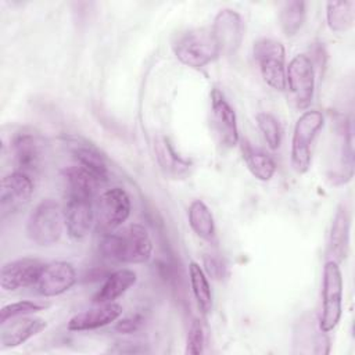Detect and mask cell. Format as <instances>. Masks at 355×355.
Segmentation results:
<instances>
[{
  "label": "cell",
  "instance_id": "6",
  "mask_svg": "<svg viewBox=\"0 0 355 355\" xmlns=\"http://www.w3.org/2000/svg\"><path fill=\"white\" fill-rule=\"evenodd\" d=\"M343 313V276L337 262L327 261L323 268L322 282V313L319 327L331 331L340 322Z\"/></svg>",
  "mask_w": 355,
  "mask_h": 355
},
{
  "label": "cell",
  "instance_id": "30",
  "mask_svg": "<svg viewBox=\"0 0 355 355\" xmlns=\"http://www.w3.org/2000/svg\"><path fill=\"white\" fill-rule=\"evenodd\" d=\"M204 329L202 324L198 319H194L190 324L189 333H187V340H186V354L190 355H198L204 349Z\"/></svg>",
  "mask_w": 355,
  "mask_h": 355
},
{
  "label": "cell",
  "instance_id": "2",
  "mask_svg": "<svg viewBox=\"0 0 355 355\" xmlns=\"http://www.w3.org/2000/svg\"><path fill=\"white\" fill-rule=\"evenodd\" d=\"M176 58L186 67L201 69L219 55V46L211 28H196L183 32L173 43Z\"/></svg>",
  "mask_w": 355,
  "mask_h": 355
},
{
  "label": "cell",
  "instance_id": "26",
  "mask_svg": "<svg viewBox=\"0 0 355 355\" xmlns=\"http://www.w3.org/2000/svg\"><path fill=\"white\" fill-rule=\"evenodd\" d=\"M189 277H190L191 291L198 309L202 313H208L212 308V293H211L208 279L197 262H190Z\"/></svg>",
  "mask_w": 355,
  "mask_h": 355
},
{
  "label": "cell",
  "instance_id": "7",
  "mask_svg": "<svg viewBox=\"0 0 355 355\" xmlns=\"http://www.w3.org/2000/svg\"><path fill=\"white\" fill-rule=\"evenodd\" d=\"M254 57L259 72L272 89H286V51L280 42L261 39L254 44Z\"/></svg>",
  "mask_w": 355,
  "mask_h": 355
},
{
  "label": "cell",
  "instance_id": "21",
  "mask_svg": "<svg viewBox=\"0 0 355 355\" xmlns=\"http://www.w3.org/2000/svg\"><path fill=\"white\" fill-rule=\"evenodd\" d=\"M154 150L157 159L166 175L179 178L189 172L190 164L175 151L166 137H157L154 141Z\"/></svg>",
  "mask_w": 355,
  "mask_h": 355
},
{
  "label": "cell",
  "instance_id": "15",
  "mask_svg": "<svg viewBox=\"0 0 355 355\" xmlns=\"http://www.w3.org/2000/svg\"><path fill=\"white\" fill-rule=\"evenodd\" d=\"M44 263L36 258H19L3 265L0 272V286L6 291H14L28 286H35Z\"/></svg>",
  "mask_w": 355,
  "mask_h": 355
},
{
  "label": "cell",
  "instance_id": "28",
  "mask_svg": "<svg viewBox=\"0 0 355 355\" xmlns=\"http://www.w3.org/2000/svg\"><path fill=\"white\" fill-rule=\"evenodd\" d=\"M255 119L268 146L272 150L279 148L282 141V128L277 118L269 112H258Z\"/></svg>",
  "mask_w": 355,
  "mask_h": 355
},
{
  "label": "cell",
  "instance_id": "16",
  "mask_svg": "<svg viewBox=\"0 0 355 355\" xmlns=\"http://www.w3.org/2000/svg\"><path fill=\"white\" fill-rule=\"evenodd\" d=\"M47 327V323L44 319L37 316H18L14 319H10L8 322L1 324L0 330V345L3 349L6 348H14L33 336L39 334Z\"/></svg>",
  "mask_w": 355,
  "mask_h": 355
},
{
  "label": "cell",
  "instance_id": "20",
  "mask_svg": "<svg viewBox=\"0 0 355 355\" xmlns=\"http://www.w3.org/2000/svg\"><path fill=\"white\" fill-rule=\"evenodd\" d=\"M137 280L136 273L132 269H118L112 272L100 287V290L94 294L93 302H114L123 293H126Z\"/></svg>",
  "mask_w": 355,
  "mask_h": 355
},
{
  "label": "cell",
  "instance_id": "12",
  "mask_svg": "<svg viewBox=\"0 0 355 355\" xmlns=\"http://www.w3.org/2000/svg\"><path fill=\"white\" fill-rule=\"evenodd\" d=\"M211 121L218 140L225 147L239 143V129L236 114L219 89H212L211 94Z\"/></svg>",
  "mask_w": 355,
  "mask_h": 355
},
{
  "label": "cell",
  "instance_id": "1",
  "mask_svg": "<svg viewBox=\"0 0 355 355\" xmlns=\"http://www.w3.org/2000/svg\"><path fill=\"white\" fill-rule=\"evenodd\" d=\"M100 251L105 258L123 263H144L151 258L153 241L147 229L132 223L118 232L104 234Z\"/></svg>",
  "mask_w": 355,
  "mask_h": 355
},
{
  "label": "cell",
  "instance_id": "13",
  "mask_svg": "<svg viewBox=\"0 0 355 355\" xmlns=\"http://www.w3.org/2000/svg\"><path fill=\"white\" fill-rule=\"evenodd\" d=\"M211 29L220 54L232 55L239 50L244 36V25L237 11L232 8L220 10L215 15Z\"/></svg>",
  "mask_w": 355,
  "mask_h": 355
},
{
  "label": "cell",
  "instance_id": "3",
  "mask_svg": "<svg viewBox=\"0 0 355 355\" xmlns=\"http://www.w3.org/2000/svg\"><path fill=\"white\" fill-rule=\"evenodd\" d=\"M10 150L15 171L31 178L37 175L46 162L47 143L35 129L22 128L17 130L11 137Z\"/></svg>",
  "mask_w": 355,
  "mask_h": 355
},
{
  "label": "cell",
  "instance_id": "32",
  "mask_svg": "<svg viewBox=\"0 0 355 355\" xmlns=\"http://www.w3.org/2000/svg\"><path fill=\"white\" fill-rule=\"evenodd\" d=\"M140 324V319L139 318H130V319H123L118 323L116 329L122 333H132L135 331Z\"/></svg>",
  "mask_w": 355,
  "mask_h": 355
},
{
  "label": "cell",
  "instance_id": "14",
  "mask_svg": "<svg viewBox=\"0 0 355 355\" xmlns=\"http://www.w3.org/2000/svg\"><path fill=\"white\" fill-rule=\"evenodd\" d=\"M75 283V268L65 261H53L43 266L35 287L43 297H55L68 291Z\"/></svg>",
  "mask_w": 355,
  "mask_h": 355
},
{
  "label": "cell",
  "instance_id": "24",
  "mask_svg": "<svg viewBox=\"0 0 355 355\" xmlns=\"http://www.w3.org/2000/svg\"><path fill=\"white\" fill-rule=\"evenodd\" d=\"M326 19L333 32L349 31L355 22V1H329L326 4Z\"/></svg>",
  "mask_w": 355,
  "mask_h": 355
},
{
  "label": "cell",
  "instance_id": "11",
  "mask_svg": "<svg viewBox=\"0 0 355 355\" xmlns=\"http://www.w3.org/2000/svg\"><path fill=\"white\" fill-rule=\"evenodd\" d=\"M33 180L29 175L14 171L1 179L0 208L3 218L17 214L31 201Z\"/></svg>",
  "mask_w": 355,
  "mask_h": 355
},
{
  "label": "cell",
  "instance_id": "18",
  "mask_svg": "<svg viewBox=\"0 0 355 355\" xmlns=\"http://www.w3.org/2000/svg\"><path fill=\"white\" fill-rule=\"evenodd\" d=\"M121 315H122V306L119 304H115V302L96 304L89 309H85L73 315L69 319L67 327L71 331L93 330L115 322Z\"/></svg>",
  "mask_w": 355,
  "mask_h": 355
},
{
  "label": "cell",
  "instance_id": "22",
  "mask_svg": "<svg viewBox=\"0 0 355 355\" xmlns=\"http://www.w3.org/2000/svg\"><path fill=\"white\" fill-rule=\"evenodd\" d=\"M62 179L65 183V193L83 194L89 197H94L98 183H101L94 175L78 164L64 169Z\"/></svg>",
  "mask_w": 355,
  "mask_h": 355
},
{
  "label": "cell",
  "instance_id": "9",
  "mask_svg": "<svg viewBox=\"0 0 355 355\" xmlns=\"http://www.w3.org/2000/svg\"><path fill=\"white\" fill-rule=\"evenodd\" d=\"M130 198L121 187L105 190L97 201L96 218L101 232L111 233L122 226L130 215Z\"/></svg>",
  "mask_w": 355,
  "mask_h": 355
},
{
  "label": "cell",
  "instance_id": "17",
  "mask_svg": "<svg viewBox=\"0 0 355 355\" xmlns=\"http://www.w3.org/2000/svg\"><path fill=\"white\" fill-rule=\"evenodd\" d=\"M349 227L351 218L348 208L344 204H340L336 209V214L331 220L329 240H327V261H334L337 263L343 262L348 254L349 247Z\"/></svg>",
  "mask_w": 355,
  "mask_h": 355
},
{
  "label": "cell",
  "instance_id": "27",
  "mask_svg": "<svg viewBox=\"0 0 355 355\" xmlns=\"http://www.w3.org/2000/svg\"><path fill=\"white\" fill-rule=\"evenodd\" d=\"M306 15V4L300 0L286 1L279 11V24L286 36H294L302 26Z\"/></svg>",
  "mask_w": 355,
  "mask_h": 355
},
{
  "label": "cell",
  "instance_id": "10",
  "mask_svg": "<svg viewBox=\"0 0 355 355\" xmlns=\"http://www.w3.org/2000/svg\"><path fill=\"white\" fill-rule=\"evenodd\" d=\"M62 212L64 225L71 239L80 240L89 234L94 219L93 197L65 193V204Z\"/></svg>",
  "mask_w": 355,
  "mask_h": 355
},
{
  "label": "cell",
  "instance_id": "4",
  "mask_svg": "<svg viewBox=\"0 0 355 355\" xmlns=\"http://www.w3.org/2000/svg\"><path fill=\"white\" fill-rule=\"evenodd\" d=\"M323 115L318 110H309L300 115L294 125L291 139V166L302 175L311 166L312 144L323 126Z\"/></svg>",
  "mask_w": 355,
  "mask_h": 355
},
{
  "label": "cell",
  "instance_id": "31",
  "mask_svg": "<svg viewBox=\"0 0 355 355\" xmlns=\"http://www.w3.org/2000/svg\"><path fill=\"white\" fill-rule=\"evenodd\" d=\"M204 266H205V270L209 276H212L214 279H222L225 276V266L223 263L215 258V257H204Z\"/></svg>",
  "mask_w": 355,
  "mask_h": 355
},
{
  "label": "cell",
  "instance_id": "29",
  "mask_svg": "<svg viewBox=\"0 0 355 355\" xmlns=\"http://www.w3.org/2000/svg\"><path fill=\"white\" fill-rule=\"evenodd\" d=\"M43 308H44L43 305L33 302V301H17V302L7 304L0 309V324L8 322L10 319L18 318V316L36 313V312L42 311Z\"/></svg>",
  "mask_w": 355,
  "mask_h": 355
},
{
  "label": "cell",
  "instance_id": "19",
  "mask_svg": "<svg viewBox=\"0 0 355 355\" xmlns=\"http://www.w3.org/2000/svg\"><path fill=\"white\" fill-rule=\"evenodd\" d=\"M68 147L78 165L94 175L100 182L108 179V165L103 153L90 141L82 137H69Z\"/></svg>",
  "mask_w": 355,
  "mask_h": 355
},
{
  "label": "cell",
  "instance_id": "23",
  "mask_svg": "<svg viewBox=\"0 0 355 355\" xmlns=\"http://www.w3.org/2000/svg\"><path fill=\"white\" fill-rule=\"evenodd\" d=\"M241 151H243V158L245 161V165L254 178L262 182H268L273 178L276 172V164L270 155L265 154L261 150L254 148L245 140L241 144Z\"/></svg>",
  "mask_w": 355,
  "mask_h": 355
},
{
  "label": "cell",
  "instance_id": "5",
  "mask_svg": "<svg viewBox=\"0 0 355 355\" xmlns=\"http://www.w3.org/2000/svg\"><path fill=\"white\" fill-rule=\"evenodd\" d=\"M64 226L62 208L54 200L46 198L31 212L26 232L37 245H51L60 240Z\"/></svg>",
  "mask_w": 355,
  "mask_h": 355
},
{
  "label": "cell",
  "instance_id": "25",
  "mask_svg": "<svg viewBox=\"0 0 355 355\" xmlns=\"http://www.w3.org/2000/svg\"><path fill=\"white\" fill-rule=\"evenodd\" d=\"M189 223L200 239L211 241L215 237V220L211 209L204 201H191L189 207Z\"/></svg>",
  "mask_w": 355,
  "mask_h": 355
},
{
  "label": "cell",
  "instance_id": "8",
  "mask_svg": "<svg viewBox=\"0 0 355 355\" xmlns=\"http://www.w3.org/2000/svg\"><path fill=\"white\" fill-rule=\"evenodd\" d=\"M286 85L291 100L300 110L306 108L313 98L315 69L312 60L305 54H297L286 68Z\"/></svg>",
  "mask_w": 355,
  "mask_h": 355
}]
</instances>
